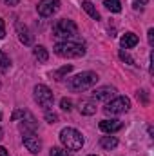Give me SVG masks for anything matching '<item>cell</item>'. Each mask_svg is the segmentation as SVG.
<instances>
[{"label": "cell", "mask_w": 154, "mask_h": 156, "mask_svg": "<svg viewBox=\"0 0 154 156\" xmlns=\"http://www.w3.org/2000/svg\"><path fill=\"white\" fill-rule=\"evenodd\" d=\"M53 51H54V55H58L62 58H80L85 55V45L78 44V42L65 40V42H58L53 47Z\"/></svg>", "instance_id": "cell-2"}, {"label": "cell", "mask_w": 154, "mask_h": 156, "mask_svg": "<svg viewBox=\"0 0 154 156\" xmlns=\"http://www.w3.org/2000/svg\"><path fill=\"white\" fill-rule=\"evenodd\" d=\"M80 113L85 115V116H91L96 113V104L93 100H82L80 102Z\"/></svg>", "instance_id": "cell-14"}, {"label": "cell", "mask_w": 154, "mask_h": 156, "mask_svg": "<svg viewBox=\"0 0 154 156\" xmlns=\"http://www.w3.org/2000/svg\"><path fill=\"white\" fill-rule=\"evenodd\" d=\"M60 142L64 144V147L67 151H80L83 147V136L82 133L73 129V127H65L60 131Z\"/></svg>", "instance_id": "cell-3"}, {"label": "cell", "mask_w": 154, "mask_h": 156, "mask_svg": "<svg viewBox=\"0 0 154 156\" xmlns=\"http://www.w3.org/2000/svg\"><path fill=\"white\" fill-rule=\"evenodd\" d=\"M9 67H11V60H9V56H7L4 51H0V71H2V73H7Z\"/></svg>", "instance_id": "cell-19"}, {"label": "cell", "mask_w": 154, "mask_h": 156, "mask_svg": "<svg viewBox=\"0 0 154 156\" xmlns=\"http://www.w3.org/2000/svg\"><path fill=\"white\" fill-rule=\"evenodd\" d=\"M16 33H18V40L24 45H31L35 42V37L31 35V31L27 29V26H24L22 22H16Z\"/></svg>", "instance_id": "cell-10"}, {"label": "cell", "mask_w": 154, "mask_h": 156, "mask_svg": "<svg viewBox=\"0 0 154 156\" xmlns=\"http://www.w3.org/2000/svg\"><path fill=\"white\" fill-rule=\"evenodd\" d=\"M49 156H71V153L67 149H62V147H51Z\"/></svg>", "instance_id": "cell-21"}, {"label": "cell", "mask_w": 154, "mask_h": 156, "mask_svg": "<svg viewBox=\"0 0 154 156\" xmlns=\"http://www.w3.org/2000/svg\"><path fill=\"white\" fill-rule=\"evenodd\" d=\"M0 118H2V113H0Z\"/></svg>", "instance_id": "cell-32"}, {"label": "cell", "mask_w": 154, "mask_h": 156, "mask_svg": "<svg viewBox=\"0 0 154 156\" xmlns=\"http://www.w3.org/2000/svg\"><path fill=\"white\" fill-rule=\"evenodd\" d=\"M5 37V22H4V18H0V40Z\"/></svg>", "instance_id": "cell-25"}, {"label": "cell", "mask_w": 154, "mask_h": 156, "mask_svg": "<svg viewBox=\"0 0 154 156\" xmlns=\"http://www.w3.org/2000/svg\"><path fill=\"white\" fill-rule=\"evenodd\" d=\"M116 145H118V140H116L114 136H102V138H100V147L105 149V151L114 149Z\"/></svg>", "instance_id": "cell-16"}, {"label": "cell", "mask_w": 154, "mask_h": 156, "mask_svg": "<svg viewBox=\"0 0 154 156\" xmlns=\"http://www.w3.org/2000/svg\"><path fill=\"white\" fill-rule=\"evenodd\" d=\"M120 44H121L123 49H131V47H134V45L138 44V35H134V33H125V35L120 38Z\"/></svg>", "instance_id": "cell-13"}, {"label": "cell", "mask_w": 154, "mask_h": 156, "mask_svg": "<svg viewBox=\"0 0 154 156\" xmlns=\"http://www.w3.org/2000/svg\"><path fill=\"white\" fill-rule=\"evenodd\" d=\"M89 156H96V154H89Z\"/></svg>", "instance_id": "cell-31"}, {"label": "cell", "mask_w": 154, "mask_h": 156, "mask_svg": "<svg viewBox=\"0 0 154 156\" xmlns=\"http://www.w3.org/2000/svg\"><path fill=\"white\" fill-rule=\"evenodd\" d=\"M98 80H100V78H98V75H96L94 71H83V73H80V75L71 78V80L67 82V87H69V91H73V93H83V91L91 89L93 85H96Z\"/></svg>", "instance_id": "cell-1"}, {"label": "cell", "mask_w": 154, "mask_h": 156, "mask_svg": "<svg viewBox=\"0 0 154 156\" xmlns=\"http://www.w3.org/2000/svg\"><path fill=\"white\" fill-rule=\"evenodd\" d=\"M114 94H116V89L114 87H111V85L98 87V89H94V93H93L94 100H100V102H109V100L114 98Z\"/></svg>", "instance_id": "cell-9"}, {"label": "cell", "mask_w": 154, "mask_h": 156, "mask_svg": "<svg viewBox=\"0 0 154 156\" xmlns=\"http://www.w3.org/2000/svg\"><path fill=\"white\" fill-rule=\"evenodd\" d=\"M0 156H9V151L5 147H2V145H0Z\"/></svg>", "instance_id": "cell-28"}, {"label": "cell", "mask_w": 154, "mask_h": 156, "mask_svg": "<svg viewBox=\"0 0 154 156\" xmlns=\"http://www.w3.org/2000/svg\"><path fill=\"white\" fill-rule=\"evenodd\" d=\"M4 138V131H2V127H0V140Z\"/></svg>", "instance_id": "cell-30"}, {"label": "cell", "mask_w": 154, "mask_h": 156, "mask_svg": "<svg viewBox=\"0 0 154 156\" xmlns=\"http://www.w3.org/2000/svg\"><path fill=\"white\" fill-rule=\"evenodd\" d=\"M33 56L38 60V62H47V58H49V53H47V49L44 47V45H37L35 49H33Z\"/></svg>", "instance_id": "cell-17"}, {"label": "cell", "mask_w": 154, "mask_h": 156, "mask_svg": "<svg viewBox=\"0 0 154 156\" xmlns=\"http://www.w3.org/2000/svg\"><path fill=\"white\" fill-rule=\"evenodd\" d=\"M120 58H121V60H123V62H127V64H129V66H134V60H132V58H131V56H129V55H127V53H125V51H123V49H121V51H120Z\"/></svg>", "instance_id": "cell-24"}, {"label": "cell", "mask_w": 154, "mask_h": 156, "mask_svg": "<svg viewBox=\"0 0 154 156\" xmlns=\"http://www.w3.org/2000/svg\"><path fill=\"white\" fill-rule=\"evenodd\" d=\"M129 109H131V100L127 96H116V98L107 102V105L103 107V113L109 116H116V115L127 113Z\"/></svg>", "instance_id": "cell-5"}, {"label": "cell", "mask_w": 154, "mask_h": 156, "mask_svg": "<svg viewBox=\"0 0 154 156\" xmlns=\"http://www.w3.org/2000/svg\"><path fill=\"white\" fill-rule=\"evenodd\" d=\"M60 105H62V109H64L65 113H69V111L73 109V102H71L69 98H62V102H60Z\"/></svg>", "instance_id": "cell-22"}, {"label": "cell", "mask_w": 154, "mask_h": 156, "mask_svg": "<svg viewBox=\"0 0 154 156\" xmlns=\"http://www.w3.org/2000/svg\"><path fill=\"white\" fill-rule=\"evenodd\" d=\"M123 127V123L120 122V120H102L100 122V129L103 131V133H107V134H113V133H116V131H120Z\"/></svg>", "instance_id": "cell-12"}, {"label": "cell", "mask_w": 154, "mask_h": 156, "mask_svg": "<svg viewBox=\"0 0 154 156\" xmlns=\"http://www.w3.org/2000/svg\"><path fill=\"white\" fill-rule=\"evenodd\" d=\"M45 120L49 123H56L58 122V115L56 113H51V111H45Z\"/></svg>", "instance_id": "cell-23"}, {"label": "cell", "mask_w": 154, "mask_h": 156, "mask_svg": "<svg viewBox=\"0 0 154 156\" xmlns=\"http://www.w3.org/2000/svg\"><path fill=\"white\" fill-rule=\"evenodd\" d=\"M20 131H22V133H35V131H37V120L33 118V115H31L29 111H26L24 116H22Z\"/></svg>", "instance_id": "cell-11"}, {"label": "cell", "mask_w": 154, "mask_h": 156, "mask_svg": "<svg viewBox=\"0 0 154 156\" xmlns=\"http://www.w3.org/2000/svg\"><path fill=\"white\" fill-rule=\"evenodd\" d=\"M78 35V26L73 20H67V18H60L54 22L53 26V37L56 38H62L64 42L69 38H75Z\"/></svg>", "instance_id": "cell-4"}, {"label": "cell", "mask_w": 154, "mask_h": 156, "mask_svg": "<svg viewBox=\"0 0 154 156\" xmlns=\"http://www.w3.org/2000/svg\"><path fill=\"white\" fill-rule=\"evenodd\" d=\"M35 102L38 104L44 111H49V109L53 107L54 94H53V91H51L47 85H42V83H40V85L35 87Z\"/></svg>", "instance_id": "cell-6"}, {"label": "cell", "mask_w": 154, "mask_h": 156, "mask_svg": "<svg viewBox=\"0 0 154 156\" xmlns=\"http://www.w3.org/2000/svg\"><path fill=\"white\" fill-rule=\"evenodd\" d=\"M103 5H105L111 13H120V11H121V4H120V0H105Z\"/></svg>", "instance_id": "cell-20"}, {"label": "cell", "mask_w": 154, "mask_h": 156, "mask_svg": "<svg viewBox=\"0 0 154 156\" xmlns=\"http://www.w3.org/2000/svg\"><path fill=\"white\" fill-rule=\"evenodd\" d=\"M22 142H24L26 149L29 153H33V154H38L40 151H42V140L37 136V133H24Z\"/></svg>", "instance_id": "cell-8"}, {"label": "cell", "mask_w": 154, "mask_h": 156, "mask_svg": "<svg viewBox=\"0 0 154 156\" xmlns=\"http://www.w3.org/2000/svg\"><path fill=\"white\" fill-rule=\"evenodd\" d=\"M147 38H149V44H151V45H154V29H149Z\"/></svg>", "instance_id": "cell-26"}, {"label": "cell", "mask_w": 154, "mask_h": 156, "mask_svg": "<svg viewBox=\"0 0 154 156\" xmlns=\"http://www.w3.org/2000/svg\"><path fill=\"white\" fill-rule=\"evenodd\" d=\"M4 2H5L7 5H16V4H18V0H4Z\"/></svg>", "instance_id": "cell-29"}, {"label": "cell", "mask_w": 154, "mask_h": 156, "mask_svg": "<svg viewBox=\"0 0 154 156\" xmlns=\"http://www.w3.org/2000/svg\"><path fill=\"white\" fill-rule=\"evenodd\" d=\"M82 7L85 9V13L93 18V20H100V13L96 11V7H94V4L93 2H89V0H83L82 2Z\"/></svg>", "instance_id": "cell-15"}, {"label": "cell", "mask_w": 154, "mask_h": 156, "mask_svg": "<svg viewBox=\"0 0 154 156\" xmlns=\"http://www.w3.org/2000/svg\"><path fill=\"white\" fill-rule=\"evenodd\" d=\"M58 9H60V0H40L38 5H37L38 15L40 16H44V18L53 16Z\"/></svg>", "instance_id": "cell-7"}, {"label": "cell", "mask_w": 154, "mask_h": 156, "mask_svg": "<svg viewBox=\"0 0 154 156\" xmlns=\"http://www.w3.org/2000/svg\"><path fill=\"white\" fill-rule=\"evenodd\" d=\"M0 87H2V83H0Z\"/></svg>", "instance_id": "cell-33"}, {"label": "cell", "mask_w": 154, "mask_h": 156, "mask_svg": "<svg viewBox=\"0 0 154 156\" xmlns=\"http://www.w3.org/2000/svg\"><path fill=\"white\" fill-rule=\"evenodd\" d=\"M143 4H147V0H134V9H140Z\"/></svg>", "instance_id": "cell-27"}, {"label": "cell", "mask_w": 154, "mask_h": 156, "mask_svg": "<svg viewBox=\"0 0 154 156\" xmlns=\"http://www.w3.org/2000/svg\"><path fill=\"white\" fill-rule=\"evenodd\" d=\"M73 71V66L69 64V66H64V67H60L58 71H54V73H51V76L54 78V80H62V78L65 76V75H69Z\"/></svg>", "instance_id": "cell-18"}]
</instances>
